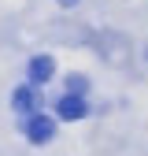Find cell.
Wrapping results in <instances>:
<instances>
[{"mask_svg":"<svg viewBox=\"0 0 148 156\" xmlns=\"http://www.w3.org/2000/svg\"><path fill=\"white\" fill-rule=\"evenodd\" d=\"M26 134H30V141L45 145V141H52V138H56V119H48V115H30Z\"/></svg>","mask_w":148,"mask_h":156,"instance_id":"1","label":"cell"},{"mask_svg":"<svg viewBox=\"0 0 148 156\" xmlns=\"http://www.w3.org/2000/svg\"><path fill=\"white\" fill-rule=\"evenodd\" d=\"M52 74H56V60H52V56H37V60H30V86H45Z\"/></svg>","mask_w":148,"mask_h":156,"instance_id":"2","label":"cell"},{"mask_svg":"<svg viewBox=\"0 0 148 156\" xmlns=\"http://www.w3.org/2000/svg\"><path fill=\"white\" fill-rule=\"evenodd\" d=\"M89 108H85V101L82 97H74V93H67L59 104H56V115H59V119H82Z\"/></svg>","mask_w":148,"mask_h":156,"instance_id":"3","label":"cell"},{"mask_svg":"<svg viewBox=\"0 0 148 156\" xmlns=\"http://www.w3.org/2000/svg\"><path fill=\"white\" fill-rule=\"evenodd\" d=\"M11 108L15 112H33V86H18L15 93H11Z\"/></svg>","mask_w":148,"mask_h":156,"instance_id":"4","label":"cell"},{"mask_svg":"<svg viewBox=\"0 0 148 156\" xmlns=\"http://www.w3.org/2000/svg\"><path fill=\"white\" fill-rule=\"evenodd\" d=\"M85 86H89V82H85L82 74H70V78H67V89H70L74 97H82V93H85Z\"/></svg>","mask_w":148,"mask_h":156,"instance_id":"5","label":"cell"},{"mask_svg":"<svg viewBox=\"0 0 148 156\" xmlns=\"http://www.w3.org/2000/svg\"><path fill=\"white\" fill-rule=\"evenodd\" d=\"M59 4H63V8H74V4H78V0H59Z\"/></svg>","mask_w":148,"mask_h":156,"instance_id":"6","label":"cell"}]
</instances>
